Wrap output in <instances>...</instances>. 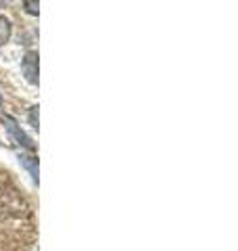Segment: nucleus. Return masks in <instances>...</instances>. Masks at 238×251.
<instances>
[{
	"label": "nucleus",
	"instance_id": "obj_1",
	"mask_svg": "<svg viewBox=\"0 0 238 251\" xmlns=\"http://www.w3.org/2000/svg\"><path fill=\"white\" fill-rule=\"evenodd\" d=\"M21 72L27 77L29 84H38V54L36 52L25 54V59L21 63Z\"/></svg>",
	"mask_w": 238,
	"mask_h": 251
},
{
	"label": "nucleus",
	"instance_id": "obj_4",
	"mask_svg": "<svg viewBox=\"0 0 238 251\" xmlns=\"http://www.w3.org/2000/svg\"><path fill=\"white\" fill-rule=\"evenodd\" d=\"M23 163L27 166V170L31 172V176H34V180H38V168H36V161H29V157H21Z\"/></svg>",
	"mask_w": 238,
	"mask_h": 251
},
{
	"label": "nucleus",
	"instance_id": "obj_3",
	"mask_svg": "<svg viewBox=\"0 0 238 251\" xmlns=\"http://www.w3.org/2000/svg\"><path fill=\"white\" fill-rule=\"evenodd\" d=\"M9 38H11V21L0 15V46L9 42Z\"/></svg>",
	"mask_w": 238,
	"mask_h": 251
},
{
	"label": "nucleus",
	"instance_id": "obj_5",
	"mask_svg": "<svg viewBox=\"0 0 238 251\" xmlns=\"http://www.w3.org/2000/svg\"><path fill=\"white\" fill-rule=\"evenodd\" d=\"M23 4H25L27 13H31V15H38V4H36V2H23Z\"/></svg>",
	"mask_w": 238,
	"mask_h": 251
},
{
	"label": "nucleus",
	"instance_id": "obj_2",
	"mask_svg": "<svg viewBox=\"0 0 238 251\" xmlns=\"http://www.w3.org/2000/svg\"><path fill=\"white\" fill-rule=\"evenodd\" d=\"M2 122L6 124V130L11 132L13 138L17 140L19 145H23L25 149H34V143H31V140H29V136H25V132L17 128V122H15L13 117H9V115H2Z\"/></svg>",
	"mask_w": 238,
	"mask_h": 251
},
{
	"label": "nucleus",
	"instance_id": "obj_6",
	"mask_svg": "<svg viewBox=\"0 0 238 251\" xmlns=\"http://www.w3.org/2000/svg\"><path fill=\"white\" fill-rule=\"evenodd\" d=\"M29 120H31V124H34L36 128H38V122H36V107L31 109V115H29Z\"/></svg>",
	"mask_w": 238,
	"mask_h": 251
}]
</instances>
